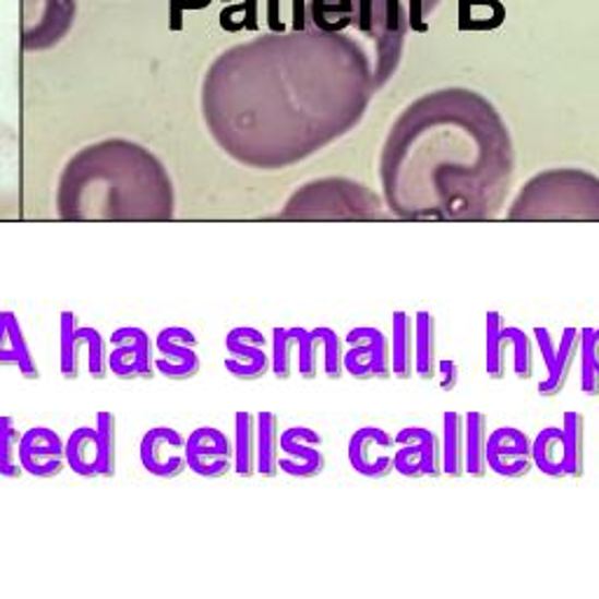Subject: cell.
Returning a JSON list of instances; mask_svg holds the SVG:
<instances>
[{
	"instance_id": "cell-15",
	"label": "cell",
	"mask_w": 599,
	"mask_h": 599,
	"mask_svg": "<svg viewBox=\"0 0 599 599\" xmlns=\"http://www.w3.org/2000/svg\"><path fill=\"white\" fill-rule=\"evenodd\" d=\"M188 468L200 478H223L235 468L230 435L216 427H200L185 439Z\"/></svg>"
},
{
	"instance_id": "cell-20",
	"label": "cell",
	"mask_w": 599,
	"mask_h": 599,
	"mask_svg": "<svg viewBox=\"0 0 599 599\" xmlns=\"http://www.w3.org/2000/svg\"><path fill=\"white\" fill-rule=\"evenodd\" d=\"M534 468V441L515 427H501L488 435V471L504 478H525Z\"/></svg>"
},
{
	"instance_id": "cell-26",
	"label": "cell",
	"mask_w": 599,
	"mask_h": 599,
	"mask_svg": "<svg viewBox=\"0 0 599 599\" xmlns=\"http://www.w3.org/2000/svg\"><path fill=\"white\" fill-rule=\"evenodd\" d=\"M443 476H466V422L459 412L443 415Z\"/></svg>"
},
{
	"instance_id": "cell-23",
	"label": "cell",
	"mask_w": 599,
	"mask_h": 599,
	"mask_svg": "<svg viewBox=\"0 0 599 599\" xmlns=\"http://www.w3.org/2000/svg\"><path fill=\"white\" fill-rule=\"evenodd\" d=\"M392 370L394 378H415V319L408 312H394L392 316Z\"/></svg>"
},
{
	"instance_id": "cell-18",
	"label": "cell",
	"mask_w": 599,
	"mask_h": 599,
	"mask_svg": "<svg viewBox=\"0 0 599 599\" xmlns=\"http://www.w3.org/2000/svg\"><path fill=\"white\" fill-rule=\"evenodd\" d=\"M145 471L159 480H173L185 474V435L171 427H155L145 431L139 447Z\"/></svg>"
},
{
	"instance_id": "cell-29",
	"label": "cell",
	"mask_w": 599,
	"mask_h": 599,
	"mask_svg": "<svg viewBox=\"0 0 599 599\" xmlns=\"http://www.w3.org/2000/svg\"><path fill=\"white\" fill-rule=\"evenodd\" d=\"M272 375L286 382L298 370V343L293 328L277 326L272 331Z\"/></svg>"
},
{
	"instance_id": "cell-21",
	"label": "cell",
	"mask_w": 599,
	"mask_h": 599,
	"mask_svg": "<svg viewBox=\"0 0 599 599\" xmlns=\"http://www.w3.org/2000/svg\"><path fill=\"white\" fill-rule=\"evenodd\" d=\"M12 366L28 382L40 380V368L28 347L22 321L14 312H0V368Z\"/></svg>"
},
{
	"instance_id": "cell-12",
	"label": "cell",
	"mask_w": 599,
	"mask_h": 599,
	"mask_svg": "<svg viewBox=\"0 0 599 599\" xmlns=\"http://www.w3.org/2000/svg\"><path fill=\"white\" fill-rule=\"evenodd\" d=\"M534 339H537L546 363V378L539 382V394L543 398H553L570 380L580 354V328L566 326L558 343H553V333L548 328H534Z\"/></svg>"
},
{
	"instance_id": "cell-13",
	"label": "cell",
	"mask_w": 599,
	"mask_h": 599,
	"mask_svg": "<svg viewBox=\"0 0 599 599\" xmlns=\"http://www.w3.org/2000/svg\"><path fill=\"white\" fill-rule=\"evenodd\" d=\"M200 343L197 335L183 326L161 328L155 337V370L159 375L173 382H185L200 375L202 359H200Z\"/></svg>"
},
{
	"instance_id": "cell-5",
	"label": "cell",
	"mask_w": 599,
	"mask_h": 599,
	"mask_svg": "<svg viewBox=\"0 0 599 599\" xmlns=\"http://www.w3.org/2000/svg\"><path fill=\"white\" fill-rule=\"evenodd\" d=\"M534 466L548 478H580L586 468V419L564 412L562 427H548L534 439Z\"/></svg>"
},
{
	"instance_id": "cell-16",
	"label": "cell",
	"mask_w": 599,
	"mask_h": 599,
	"mask_svg": "<svg viewBox=\"0 0 599 599\" xmlns=\"http://www.w3.org/2000/svg\"><path fill=\"white\" fill-rule=\"evenodd\" d=\"M396 441L380 427H363L351 435L347 459L359 476L368 480H384L394 474Z\"/></svg>"
},
{
	"instance_id": "cell-1",
	"label": "cell",
	"mask_w": 599,
	"mask_h": 599,
	"mask_svg": "<svg viewBox=\"0 0 599 599\" xmlns=\"http://www.w3.org/2000/svg\"><path fill=\"white\" fill-rule=\"evenodd\" d=\"M378 89L359 43L304 22L225 50L204 77L202 110L225 153L277 169L347 134Z\"/></svg>"
},
{
	"instance_id": "cell-7",
	"label": "cell",
	"mask_w": 599,
	"mask_h": 599,
	"mask_svg": "<svg viewBox=\"0 0 599 599\" xmlns=\"http://www.w3.org/2000/svg\"><path fill=\"white\" fill-rule=\"evenodd\" d=\"M87 361L92 380H106L108 370V339L92 326H80L75 312L59 316V372L63 380L75 382L80 368Z\"/></svg>"
},
{
	"instance_id": "cell-6",
	"label": "cell",
	"mask_w": 599,
	"mask_h": 599,
	"mask_svg": "<svg viewBox=\"0 0 599 599\" xmlns=\"http://www.w3.org/2000/svg\"><path fill=\"white\" fill-rule=\"evenodd\" d=\"M67 466L80 478H112L118 471V422L99 412L92 427H77L67 441Z\"/></svg>"
},
{
	"instance_id": "cell-8",
	"label": "cell",
	"mask_w": 599,
	"mask_h": 599,
	"mask_svg": "<svg viewBox=\"0 0 599 599\" xmlns=\"http://www.w3.org/2000/svg\"><path fill=\"white\" fill-rule=\"evenodd\" d=\"M22 10V43L31 52L59 45L75 20V0H24Z\"/></svg>"
},
{
	"instance_id": "cell-34",
	"label": "cell",
	"mask_w": 599,
	"mask_h": 599,
	"mask_svg": "<svg viewBox=\"0 0 599 599\" xmlns=\"http://www.w3.org/2000/svg\"><path fill=\"white\" fill-rule=\"evenodd\" d=\"M403 3H406V8H408L410 26L417 31H424L429 14L441 5V0H403Z\"/></svg>"
},
{
	"instance_id": "cell-28",
	"label": "cell",
	"mask_w": 599,
	"mask_h": 599,
	"mask_svg": "<svg viewBox=\"0 0 599 599\" xmlns=\"http://www.w3.org/2000/svg\"><path fill=\"white\" fill-rule=\"evenodd\" d=\"M466 422V474L484 478L488 474V417L474 410L464 415Z\"/></svg>"
},
{
	"instance_id": "cell-35",
	"label": "cell",
	"mask_w": 599,
	"mask_h": 599,
	"mask_svg": "<svg viewBox=\"0 0 599 599\" xmlns=\"http://www.w3.org/2000/svg\"><path fill=\"white\" fill-rule=\"evenodd\" d=\"M580 356V388L583 394H586L588 398H597L599 396V372L595 370V366L590 363V359L586 354H578Z\"/></svg>"
},
{
	"instance_id": "cell-31",
	"label": "cell",
	"mask_w": 599,
	"mask_h": 599,
	"mask_svg": "<svg viewBox=\"0 0 599 599\" xmlns=\"http://www.w3.org/2000/svg\"><path fill=\"white\" fill-rule=\"evenodd\" d=\"M316 337H319V347H321V363H323V372H326L328 380H343L345 372V337H339L333 328L328 326H319L314 328Z\"/></svg>"
},
{
	"instance_id": "cell-36",
	"label": "cell",
	"mask_w": 599,
	"mask_h": 599,
	"mask_svg": "<svg viewBox=\"0 0 599 599\" xmlns=\"http://www.w3.org/2000/svg\"><path fill=\"white\" fill-rule=\"evenodd\" d=\"M443 392H455L459 386V366L455 361H439V370H435V378Z\"/></svg>"
},
{
	"instance_id": "cell-4",
	"label": "cell",
	"mask_w": 599,
	"mask_h": 599,
	"mask_svg": "<svg viewBox=\"0 0 599 599\" xmlns=\"http://www.w3.org/2000/svg\"><path fill=\"white\" fill-rule=\"evenodd\" d=\"M572 206H597L599 208V178L580 169H555L543 171L525 185L520 197L513 204L511 218H570L566 208Z\"/></svg>"
},
{
	"instance_id": "cell-27",
	"label": "cell",
	"mask_w": 599,
	"mask_h": 599,
	"mask_svg": "<svg viewBox=\"0 0 599 599\" xmlns=\"http://www.w3.org/2000/svg\"><path fill=\"white\" fill-rule=\"evenodd\" d=\"M257 422V476L277 478L279 476V417L263 410L255 415Z\"/></svg>"
},
{
	"instance_id": "cell-17",
	"label": "cell",
	"mask_w": 599,
	"mask_h": 599,
	"mask_svg": "<svg viewBox=\"0 0 599 599\" xmlns=\"http://www.w3.org/2000/svg\"><path fill=\"white\" fill-rule=\"evenodd\" d=\"M323 439L310 427H290L279 439V471L293 478L310 480L326 471Z\"/></svg>"
},
{
	"instance_id": "cell-32",
	"label": "cell",
	"mask_w": 599,
	"mask_h": 599,
	"mask_svg": "<svg viewBox=\"0 0 599 599\" xmlns=\"http://www.w3.org/2000/svg\"><path fill=\"white\" fill-rule=\"evenodd\" d=\"M296 343H298V372L302 380H316L319 375V361H321V347L319 337L314 331L307 328H293Z\"/></svg>"
},
{
	"instance_id": "cell-22",
	"label": "cell",
	"mask_w": 599,
	"mask_h": 599,
	"mask_svg": "<svg viewBox=\"0 0 599 599\" xmlns=\"http://www.w3.org/2000/svg\"><path fill=\"white\" fill-rule=\"evenodd\" d=\"M439 370V321L431 312L415 314V375L431 382Z\"/></svg>"
},
{
	"instance_id": "cell-25",
	"label": "cell",
	"mask_w": 599,
	"mask_h": 599,
	"mask_svg": "<svg viewBox=\"0 0 599 599\" xmlns=\"http://www.w3.org/2000/svg\"><path fill=\"white\" fill-rule=\"evenodd\" d=\"M235 474L253 478L257 474V422L255 415L241 410L235 415Z\"/></svg>"
},
{
	"instance_id": "cell-19",
	"label": "cell",
	"mask_w": 599,
	"mask_h": 599,
	"mask_svg": "<svg viewBox=\"0 0 599 599\" xmlns=\"http://www.w3.org/2000/svg\"><path fill=\"white\" fill-rule=\"evenodd\" d=\"M20 464L34 478H57L67 468V441L47 427H34L22 433Z\"/></svg>"
},
{
	"instance_id": "cell-37",
	"label": "cell",
	"mask_w": 599,
	"mask_h": 599,
	"mask_svg": "<svg viewBox=\"0 0 599 599\" xmlns=\"http://www.w3.org/2000/svg\"><path fill=\"white\" fill-rule=\"evenodd\" d=\"M580 354H586L599 372V328H580Z\"/></svg>"
},
{
	"instance_id": "cell-33",
	"label": "cell",
	"mask_w": 599,
	"mask_h": 599,
	"mask_svg": "<svg viewBox=\"0 0 599 599\" xmlns=\"http://www.w3.org/2000/svg\"><path fill=\"white\" fill-rule=\"evenodd\" d=\"M508 347L513 349V372L517 380L534 378V343L523 328H508Z\"/></svg>"
},
{
	"instance_id": "cell-24",
	"label": "cell",
	"mask_w": 599,
	"mask_h": 599,
	"mask_svg": "<svg viewBox=\"0 0 599 599\" xmlns=\"http://www.w3.org/2000/svg\"><path fill=\"white\" fill-rule=\"evenodd\" d=\"M484 368L490 380H504L508 370V326L499 312L484 316Z\"/></svg>"
},
{
	"instance_id": "cell-2",
	"label": "cell",
	"mask_w": 599,
	"mask_h": 599,
	"mask_svg": "<svg viewBox=\"0 0 599 599\" xmlns=\"http://www.w3.org/2000/svg\"><path fill=\"white\" fill-rule=\"evenodd\" d=\"M511 169L504 120L482 94L459 87L410 104L382 151V183L392 200L422 185L441 200H501Z\"/></svg>"
},
{
	"instance_id": "cell-3",
	"label": "cell",
	"mask_w": 599,
	"mask_h": 599,
	"mask_svg": "<svg viewBox=\"0 0 599 599\" xmlns=\"http://www.w3.org/2000/svg\"><path fill=\"white\" fill-rule=\"evenodd\" d=\"M307 22L359 43L375 67L378 87L396 73L412 28L403 0H310Z\"/></svg>"
},
{
	"instance_id": "cell-30",
	"label": "cell",
	"mask_w": 599,
	"mask_h": 599,
	"mask_svg": "<svg viewBox=\"0 0 599 599\" xmlns=\"http://www.w3.org/2000/svg\"><path fill=\"white\" fill-rule=\"evenodd\" d=\"M20 441L22 433L17 422L8 415H0V478H22L24 468L20 464Z\"/></svg>"
},
{
	"instance_id": "cell-10",
	"label": "cell",
	"mask_w": 599,
	"mask_h": 599,
	"mask_svg": "<svg viewBox=\"0 0 599 599\" xmlns=\"http://www.w3.org/2000/svg\"><path fill=\"white\" fill-rule=\"evenodd\" d=\"M108 370L118 380H153L155 378V343L139 326H122L108 339Z\"/></svg>"
},
{
	"instance_id": "cell-9",
	"label": "cell",
	"mask_w": 599,
	"mask_h": 599,
	"mask_svg": "<svg viewBox=\"0 0 599 599\" xmlns=\"http://www.w3.org/2000/svg\"><path fill=\"white\" fill-rule=\"evenodd\" d=\"M345 372L359 382L392 380V343L372 326H359L345 337Z\"/></svg>"
},
{
	"instance_id": "cell-11",
	"label": "cell",
	"mask_w": 599,
	"mask_h": 599,
	"mask_svg": "<svg viewBox=\"0 0 599 599\" xmlns=\"http://www.w3.org/2000/svg\"><path fill=\"white\" fill-rule=\"evenodd\" d=\"M394 471L406 478H441L443 445L441 435L427 427L400 429L396 435Z\"/></svg>"
},
{
	"instance_id": "cell-14",
	"label": "cell",
	"mask_w": 599,
	"mask_h": 599,
	"mask_svg": "<svg viewBox=\"0 0 599 599\" xmlns=\"http://www.w3.org/2000/svg\"><path fill=\"white\" fill-rule=\"evenodd\" d=\"M225 370L235 380L257 382L272 370V356L267 351V337L251 326L232 328L225 337Z\"/></svg>"
}]
</instances>
